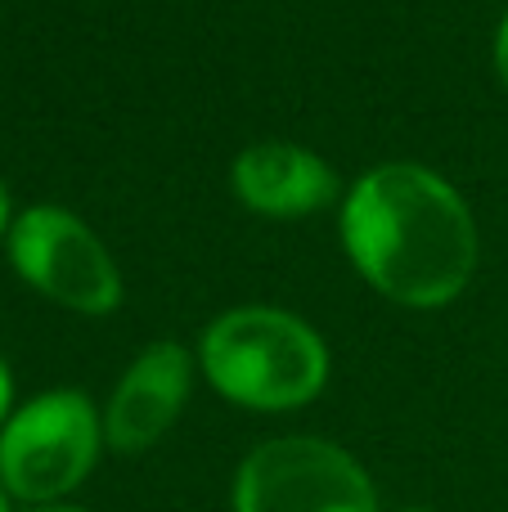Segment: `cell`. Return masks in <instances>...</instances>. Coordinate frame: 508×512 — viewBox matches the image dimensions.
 Returning a JSON list of instances; mask_svg holds the SVG:
<instances>
[{
	"label": "cell",
	"mask_w": 508,
	"mask_h": 512,
	"mask_svg": "<svg viewBox=\"0 0 508 512\" xmlns=\"http://www.w3.org/2000/svg\"><path fill=\"white\" fill-rule=\"evenodd\" d=\"M342 248L374 292L410 310L450 306L477 270V225L455 185L419 162L365 171L342 203Z\"/></svg>",
	"instance_id": "obj_1"
},
{
	"label": "cell",
	"mask_w": 508,
	"mask_h": 512,
	"mask_svg": "<svg viewBox=\"0 0 508 512\" xmlns=\"http://www.w3.org/2000/svg\"><path fill=\"white\" fill-rule=\"evenodd\" d=\"M198 369L243 409H302L329 382V346L306 319L275 306H239L212 319L198 342Z\"/></svg>",
	"instance_id": "obj_2"
},
{
	"label": "cell",
	"mask_w": 508,
	"mask_h": 512,
	"mask_svg": "<svg viewBox=\"0 0 508 512\" xmlns=\"http://www.w3.org/2000/svg\"><path fill=\"white\" fill-rule=\"evenodd\" d=\"M104 418L81 391H45L0 427V486L23 504H59L90 477Z\"/></svg>",
	"instance_id": "obj_3"
},
{
	"label": "cell",
	"mask_w": 508,
	"mask_h": 512,
	"mask_svg": "<svg viewBox=\"0 0 508 512\" xmlns=\"http://www.w3.org/2000/svg\"><path fill=\"white\" fill-rule=\"evenodd\" d=\"M234 512H378V495L342 445L279 436L239 463Z\"/></svg>",
	"instance_id": "obj_4"
},
{
	"label": "cell",
	"mask_w": 508,
	"mask_h": 512,
	"mask_svg": "<svg viewBox=\"0 0 508 512\" xmlns=\"http://www.w3.org/2000/svg\"><path fill=\"white\" fill-rule=\"evenodd\" d=\"M9 261L41 297L77 310V315H108L122 306V274L108 248L86 221L68 207H27L9 225Z\"/></svg>",
	"instance_id": "obj_5"
},
{
	"label": "cell",
	"mask_w": 508,
	"mask_h": 512,
	"mask_svg": "<svg viewBox=\"0 0 508 512\" xmlns=\"http://www.w3.org/2000/svg\"><path fill=\"white\" fill-rule=\"evenodd\" d=\"M194 360L180 342H153L122 373L104 409V441L117 454H140L171 432L189 400Z\"/></svg>",
	"instance_id": "obj_6"
},
{
	"label": "cell",
	"mask_w": 508,
	"mask_h": 512,
	"mask_svg": "<svg viewBox=\"0 0 508 512\" xmlns=\"http://www.w3.org/2000/svg\"><path fill=\"white\" fill-rule=\"evenodd\" d=\"M230 185L248 212L270 221H297V216L320 212L338 194V176L320 153L288 140H261L234 158Z\"/></svg>",
	"instance_id": "obj_7"
},
{
	"label": "cell",
	"mask_w": 508,
	"mask_h": 512,
	"mask_svg": "<svg viewBox=\"0 0 508 512\" xmlns=\"http://www.w3.org/2000/svg\"><path fill=\"white\" fill-rule=\"evenodd\" d=\"M14 418V378H9V364L0 360V427Z\"/></svg>",
	"instance_id": "obj_8"
},
{
	"label": "cell",
	"mask_w": 508,
	"mask_h": 512,
	"mask_svg": "<svg viewBox=\"0 0 508 512\" xmlns=\"http://www.w3.org/2000/svg\"><path fill=\"white\" fill-rule=\"evenodd\" d=\"M495 72H500V81L508 86V14L500 23V32H495Z\"/></svg>",
	"instance_id": "obj_9"
},
{
	"label": "cell",
	"mask_w": 508,
	"mask_h": 512,
	"mask_svg": "<svg viewBox=\"0 0 508 512\" xmlns=\"http://www.w3.org/2000/svg\"><path fill=\"white\" fill-rule=\"evenodd\" d=\"M9 225H14L9 221V189H5V180H0V239L9 234Z\"/></svg>",
	"instance_id": "obj_10"
},
{
	"label": "cell",
	"mask_w": 508,
	"mask_h": 512,
	"mask_svg": "<svg viewBox=\"0 0 508 512\" xmlns=\"http://www.w3.org/2000/svg\"><path fill=\"white\" fill-rule=\"evenodd\" d=\"M23 512H90V508H77V504H63V499H59V504H27Z\"/></svg>",
	"instance_id": "obj_11"
},
{
	"label": "cell",
	"mask_w": 508,
	"mask_h": 512,
	"mask_svg": "<svg viewBox=\"0 0 508 512\" xmlns=\"http://www.w3.org/2000/svg\"><path fill=\"white\" fill-rule=\"evenodd\" d=\"M0 512H9V490L0 486Z\"/></svg>",
	"instance_id": "obj_12"
},
{
	"label": "cell",
	"mask_w": 508,
	"mask_h": 512,
	"mask_svg": "<svg viewBox=\"0 0 508 512\" xmlns=\"http://www.w3.org/2000/svg\"><path fill=\"white\" fill-rule=\"evenodd\" d=\"M401 512H423V508H401Z\"/></svg>",
	"instance_id": "obj_13"
}]
</instances>
